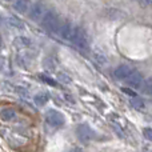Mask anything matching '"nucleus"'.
<instances>
[{"label":"nucleus","instance_id":"nucleus-1","mask_svg":"<svg viewBox=\"0 0 152 152\" xmlns=\"http://www.w3.org/2000/svg\"><path fill=\"white\" fill-rule=\"evenodd\" d=\"M42 24L50 32H58L61 23H60V19H59V15L55 11H47L42 19Z\"/></svg>","mask_w":152,"mask_h":152},{"label":"nucleus","instance_id":"nucleus-2","mask_svg":"<svg viewBox=\"0 0 152 152\" xmlns=\"http://www.w3.org/2000/svg\"><path fill=\"white\" fill-rule=\"evenodd\" d=\"M71 42L77 48H87V45H88V37H87L86 29H83L81 27H76L74 35L71 37Z\"/></svg>","mask_w":152,"mask_h":152},{"label":"nucleus","instance_id":"nucleus-3","mask_svg":"<svg viewBox=\"0 0 152 152\" xmlns=\"http://www.w3.org/2000/svg\"><path fill=\"white\" fill-rule=\"evenodd\" d=\"M47 12V10H45V5L43 1H36L34 3V4L29 7V19L34 21H40L43 19V16H44V13Z\"/></svg>","mask_w":152,"mask_h":152},{"label":"nucleus","instance_id":"nucleus-4","mask_svg":"<svg viewBox=\"0 0 152 152\" xmlns=\"http://www.w3.org/2000/svg\"><path fill=\"white\" fill-rule=\"evenodd\" d=\"M45 120H47V123L50 124L51 127H55V128H58V127H61L64 124V121H66V119H64V116L61 115L60 112H58V111H48L47 115H45Z\"/></svg>","mask_w":152,"mask_h":152},{"label":"nucleus","instance_id":"nucleus-5","mask_svg":"<svg viewBox=\"0 0 152 152\" xmlns=\"http://www.w3.org/2000/svg\"><path fill=\"white\" fill-rule=\"evenodd\" d=\"M76 135H77L79 139L84 143L89 142V140H92L95 137L94 129L89 126H87V124H80V126L77 127V129H76Z\"/></svg>","mask_w":152,"mask_h":152},{"label":"nucleus","instance_id":"nucleus-6","mask_svg":"<svg viewBox=\"0 0 152 152\" xmlns=\"http://www.w3.org/2000/svg\"><path fill=\"white\" fill-rule=\"evenodd\" d=\"M74 32H75L74 24H72L69 20H64L63 23L60 24V27H59L58 34L60 35V37H63V39H69V40H71Z\"/></svg>","mask_w":152,"mask_h":152},{"label":"nucleus","instance_id":"nucleus-7","mask_svg":"<svg viewBox=\"0 0 152 152\" xmlns=\"http://www.w3.org/2000/svg\"><path fill=\"white\" fill-rule=\"evenodd\" d=\"M126 81H127V84H128L129 87H132V88H142V86H143V75L140 74V72H137V71H134L131 75L128 76V77L126 79Z\"/></svg>","mask_w":152,"mask_h":152},{"label":"nucleus","instance_id":"nucleus-8","mask_svg":"<svg viewBox=\"0 0 152 152\" xmlns=\"http://www.w3.org/2000/svg\"><path fill=\"white\" fill-rule=\"evenodd\" d=\"M134 71H135L134 67L128 66V64H123V66H119L115 69V77L119 79V80H126Z\"/></svg>","mask_w":152,"mask_h":152},{"label":"nucleus","instance_id":"nucleus-9","mask_svg":"<svg viewBox=\"0 0 152 152\" xmlns=\"http://www.w3.org/2000/svg\"><path fill=\"white\" fill-rule=\"evenodd\" d=\"M29 3H31V0H13V8L18 12L24 13L29 8Z\"/></svg>","mask_w":152,"mask_h":152},{"label":"nucleus","instance_id":"nucleus-10","mask_svg":"<svg viewBox=\"0 0 152 152\" xmlns=\"http://www.w3.org/2000/svg\"><path fill=\"white\" fill-rule=\"evenodd\" d=\"M16 118V112L13 108H4L1 111V119L4 121H11Z\"/></svg>","mask_w":152,"mask_h":152},{"label":"nucleus","instance_id":"nucleus-11","mask_svg":"<svg viewBox=\"0 0 152 152\" xmlns=\"http://www.w3.org/2000/svg\"><path fill=\"white\" fill-rule=\"evenodd\" d=\"M35 103H36L39 107H43V105L45 104V103L48 102V95L47 94H43V92H40V94H37L36 96L34 97Z\"/></svg>","mask_w":152,"mask_h":152},{"label":"nucleus","instance_id":"nucleus-12","mask_svg":"<svg viewBox=\"0 0 152 152\" xmlns=\"http://www.w3.org/2000/svg\"><path fill=\"white\" fill-rule=\"evenodd\" d=\"M142 91L144 92V94H147V95H152V77L143 81Z\"/></svg>","mask_w":152,"mask_h":152},{"label":"nucleus","instance_id":"nucleus-13","mask_svg":"<svg viewBox=\"0 0 152 152\" xmlns=\"http://www.w3.org/2000/svg\"><path fill=\"white\" fill-rule=\"evenodd\" d=\"M131 104H132V107H135L136 110H142V108L144 107V103H143L140 99H137L136 96H134L131 99Z\"/></svg>","mask_w":152,"mask_h":152},{"label":"nucleus","instance_id":"nucleus-14","mask_svg":"<svg viewBox=\"0 0 152 152\" xmlns=\"http://www.w3.org/2000/svg\"><path fill=\"white\" fill-rule=\"evenodd\" d=\"M8 23H10L11 27H16V28H23V23H21V21H19L18 19H15V18H10V19H8Z\"/></svg>","mask_w":152,"mask_h":152},{"label":"nucleus","instance_id":"nucleus-15","mask_svg":"<svg viewBox=\"0 0 152 152\" xmlns=\"http://www.w3.org/2000/svg\"><path fill=\"white\" fill-rule=\"evenodd\" d=\"M15 45H18V47H26V45H28V40L26 37H18L15 40Z\"/></svg>","mask_w":152,"mask_h":152},{"label":"nucleus","instance_id":"nucleus-16","mask_svg":"<svg viewBox=\"0 0 152 152\" xmlns=\"http://www.w3.org/2000/svg\"><path fill=\"white\" fill-rule=\"evenodd\" d=\"M144 136L147 140L152 142V128H145L144 129Z\"/></svg>","mask_w":152,"mask_h":152},{"label":"nucleus","instance_id":"nucleus-17","mask_svg":"<svg viewBox=\"0 0 152 152\" xmlns=\"http://www.w3.org/2000/svg\"><path fill=\"white\" fill-rule=\"evenodd\" d=\"M142 1L144 3V4H147V5L148 4H152V0H142Z\"/></svg>","mask_w":152,"mask_h":152}]
</instances>
